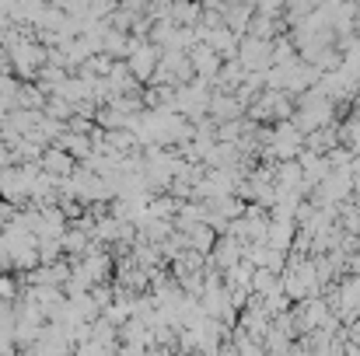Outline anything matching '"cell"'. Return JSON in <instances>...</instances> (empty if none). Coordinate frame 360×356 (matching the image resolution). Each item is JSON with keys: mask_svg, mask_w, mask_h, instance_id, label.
Listing matches in <instances>:
<instances>
[{"mask_svg": "<svg viewBox=\"0 0 360 356\" xmlns=\"http://www.w3.org/2000/svg\"><path fill=\"white\" fill-rule=\"evenodd\" d=\"M67 116H70L67 98H53V102H49V119H67Z\"/></svg>", "mask_w": 360, "mask_h": 356, "instance_id": "obj_4", "label": "cell"}, {"mask_svg": "<svg viewBox=\"0 0 360 356\" xmlns=\"http://www.w3.org/2000/svg\"><path fill=\"white\" fill-rule=\"evenodd\" d=\"M56 147H63L74 161H88L91 154H95V147H91V136L88 133H77V129H67L60 140H56Z\"/></svg>", "mask_w": 360, "mask_h": 356, "instance_id": "obj_2", "label": "cell"}, {"mask_svg": "<svg viewBox=\"0 0 360 356\" xmlns=\"http://www.w3.org/2000/svg\"><path fill=\"white\" fill-rule=\"evenodd\" d=\"M14 290H18V283L0 272V304H11V301H14Z\"/></svg>", "mask_w": 360, "mask_h": 356, "instance_id": "obj_3", "label": "cell"}, {"mask_svg": "<svg viewBox=\"0 0 360 356\" xmlns=\"http://www.w3.org/2000/svg\"><path fill=\"white\" fill-rule=\"evenodd\" d=\"M39 168H42L46 175H53L56 182H63V178H70V175L77 171V161H74L63 147H46L42 157H39Z\"/></svg>", "mask_w": 360, "mask_h": 356, "instance_id": "obj_1", "label": "cell"}]
</instances>
